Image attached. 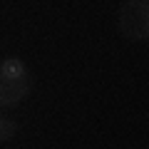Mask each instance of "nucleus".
Wrapping results in <instances>:
<instances>
[{
	"label": "nucleus",
	"instance_id": "obj_3",
	"mask_svg": "<svg viewBox=\"0 0 149 149\" xmlns=\"http://www.w3.org/2000/svg\"><path fill=\"white\" fill-rule=\"evenodd\" d=\"M13 134H15V122H13V119H5L0 114V144L8 142V139H13Z\"/></svg>",
	"mask_w": 149,
	"mask_h": 149
},
{
	"label": "nucleus",
	"instance_id": "obj_2",
	"mask_svg": "<svg viewBox=\"0 0 149 149\" xmlns=\"http://www.w3.org/2000/svg\"><path fill=\"white\" fill-rule=\"evenodd\" d=\"M117 27L129 42L149 40V0H127L119 8Z\"/></svg>",
	"mask_w": 149,
	"mask_h": 149
},
{
	"label": "nucleus",
	"instance_id": "obj_1",
	"mask_svg": "<svg viewBox=\"0 0 149 149\" xmlns=\"http://www.w3.org/2000/svg\"><path fill=\"white\" fill-rule=\"evenodd\" d=\"M32 90V74L17 57L0 62V107H17Z\"/></svg>",
	"mask_w": 149,
	"mask_h": 149
}]
</instances>
